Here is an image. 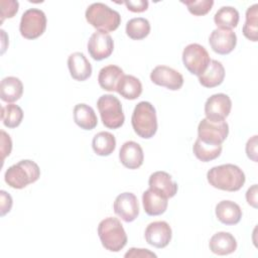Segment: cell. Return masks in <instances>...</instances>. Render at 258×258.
<instances>
[{"mask_svg": "<svg viewBox=\"0 0 258 258\" xmlns=\"http://www.w3.org/2000/svg\"><path fill=\"white\" fill-rule=\"evenodd\" d=\"M232 101L226 94L219 93L212 95L205 103L206 118L212 121H224L230 114Z\"/></svg>", "mask_w": 258, "mask_h": 258, "instance_id": "obj_11", "label": "cell"}, {"mask_svg": "<svg viewBox=\"0 0 258 258\" xmlns=\"http://www.w3.org/2000/svg\"><path fill=\"white\" fill-rule=\"evenodd\" d=\"M211 61L207 49L199 43L186 45L182 51V62L185 69L192 75L201 76Z\"/></svg>", "mask_w": 258, "mask_h": 258, "instance_id": "obj_8", "label": "cell"}, {"mask_svg": "<svg viewBox=\"0 0 258 258\" xmlns=\"http://www.w3.org/2000/svg\"><path fill=\"white\" fill-rule=\"evenodd\" d=\"M89 54L95 60H102L109 57L114 50V41L108 32L97 30L88 40Z\"/></svg>", "mask_w": 258, "mask_h": 258, "instance_id": "obj_10", "label": "cell"}, {"mask_svg": "<svg viewBox=\"0 0 258 258\" xmlns=\"http://www.w3.org/2000/svg\"><path fill=\"white\" fill-rule=\"evenodd\" d=\"M23 84L16 77H6L1 81L0 98L6 103H12L21 98Z\"/></svg>", "mask_w": 258, "mask_h": 258, "instance_id": "obj_24", "label": "cell"}, {"mask_svg": "<svg viewBox=\"0 0 258 258\" xmlns=\"http://www.w3.org/2000/svg\"><path fill=\"white\" fill-rule=\"evenodd\" d=\"M208 182L215 188L237 191L245 183L246 177L243 170L232 163L212 167L207 173Z\"/></svg>", "mask_w": 258, "mask_h": 258, "instance_id": "obj_1", "label": "cell"}, {"mask_svg": "<svg viewBox=\"0 0 258 258\" xmlns=\"http://www.w3.org/2000/svg\"><path fill=\"white\" fill-rule=\"evenodd\" d=\"M125 258H149L156 257V254L148 249L142 248H130L124 255Z\"/></svg>", "mask_w": 258, "mask_h": 258, "instance_id": "obj_36", "label": "cell"}, {"mask_svg": "<svg viewBox=\"0 0 258 258\" xmlns=\"http://www.w3.org/2000/svg\"><path fill=\"white\" fill-rule=\"evenodd\" d=\"M192 151L199 160L209 162L221 155L222 144H210L198 138L192 146Z\"/></svg>", "mask_w": 258, "mask_h": 258, "instance_id": "obj_29", "label": "cell"}, {"mask_svg": "<svg viewBox=\"0 0 258 258\" xmlns=\"http://www.w3.org/2000/svg\"><path fill=\"white\" fill-rule=\"evenodd\" d=\"M246 200L250 206L257 209V184H253L248 188L246 192Z\"/></svg>", "mask_w": 258, "mask_h": 258, "instance_id": "obj_40", "label": "cell"}, {"mask_svg": "<svg viewBox=\"0 0 258 258\" xmlns=\"http://www.w3.org/2000/svg\"><path fill=\"white\" fill-rule=\"evenodd\" d=\"M149 187L166 199L173 198L177 192V183L171 179V175L165 171H155L148 179Z\"/></svg>", "mask_w": 258, "mask_h": 258, "instance_id": "obj_16", "label": "cell"}, {"mask_svg": "<svg viewBox=\"0 0 258 258\" xmlns=\"http://www.w3.org/2000/svg\"><path fill=\"white\" fill-rule=\"evenodd\" d=\"M209 247L214 254L229 255L236 251L237 241L229 232H218L210 239Z\"/></svg>", "mask_w": 258, "mask_h": 258, "instance_id": "obj_19", "label": "cell"}, {"mask_svg": "<svg viewBox=\"0 0 258 258\" xmlns=\"http://www.w3.org/2000/svg\"><path fill=\"white\" fill-rule=\"evenodd\" d=\"M1 119L4 126L16 128L22 122L23 111L18 105L8 104L1 108Z\"/></svg>", "mask_w": 258, "mask_h": 258, "instance_id": "obj_32", "label": "cell"}, {"mask_svg": "<svg viewBox=\"0 0 258 258\" xmlns=\"http://www.w3.org/2000/svg\"><path fill=\"white\" fill-rule=\"evenodd\" d=\"M0 196H1V216L3 217L7 213H9L12 208V198L5 190H1Z\"/></svg>", "mask_w": 258, "mask_h": 258, "instance_id": "obj_39", "label": "cell"}, {"mask_svg": "<svg viewBox=\"0 0 258 258\" xmlns=\"http://www.w3.org/2000/svg\"><path fill=\"white\" fill-rule=\"evenodd\" d=\"M131 124L134 132L141 138L149 139L157 131V117L153 105L149 102H139L132 113Z\"/></svg>", "mask_w": 258, "mask_h": 258, "instance_id": "obj_2", "label": "cell"}, {"mask_svg": "<svg viewBox=\"0 0 258 258\" xmlns=\"http://www.w3.org/2000/svg\"><path fill=\"white\" fill-rule=\"evenodd\" d=\"M46 22V16L42 10L37 8L27 9L20 19V34L26 39H35L45 31Z\"/></svg>", "mask_w": 258, "mask_h": 258, "instance_id": "obj_7", "label": "cell"}, {"mask_svg": "<svg viewBox=\"0 0 258 258\" xmlns=\"http://www.w3.org/2000/svg\"><path fill=\"white\" fill-rule=\"evenodd\" d=\"M167 200L168 199L149 187L142 195L144 212L148 216H159L163 214L168 206Z\"/></svg>", "mask_w": 258, "mask_h": 258, "instance_id": "obj_20", "label": "cell"}, {"mask_svg": "<svg viewBox=\"0 0 258 258\" xmlns=\"http://www.w3.org/2000/svg\"><path fill=\"white\" fill-rule=\"evenodd\" d=\"M98 235L103 247L111 252L122 250L128 240L121 222L113 217H108L99 223Z\"/></svg>", "mask_w": 258, "mask_h": 258, "instance_id": "obj_3", "label": "cell"}, {"mask_svg": "<svg viewBox=\"0 0 258 258\" xmlns=\"http://www.w3.org/2000/svg\"><path fill=\"white\" fill-rule=\"evenodd\" d=\"M74 121L84 130H92L98 124V118L94 109L84 103L77 104L74 108Z\"/></svg>", "mask_w": 258, "mask_h": 258, "instance_id": "obj_25", "label": "cell"}, {"mask_svg": "<svg viewBox=\"0 0 258 258\" xmlns=\"http://www.w3.org/2000/svg\"><path fill=\"white\" fill-rule=\"evenodd\" d=\"M244 36L251 40L257 41L258 39V4H253L246 10V21L243 25Z\"/></svg>", "mask_w": 258, "mask_h": 258, "instance_id": "obj_31", "label": "cell"}, {"mask_svg": "<svg viewBox=\"0 0 258 258\" xmlns=\"http://www.w3.org/2000/svg\"><path fill=\"white\" fill-rule=\"evenodd\" d=\"M224 78L225 69L223 64L216 59H211L206 71L199 76V82L205 88H215L223 83Z\"/></svg>", "mask_w": 258, "mask_h": 258, "instance_id": "obj_23", "label": "cell"}, {"mask_svg": "<svg viewBox=\"0 0 258 258\" xmlns=\"http://www.w3.org/2000/svg\"><path fill=\"white\" fill-rule=\"evenodd\" d=\"M214 21L219 28H235L239 23V12L232 6H223L215 13Z\"/></svg>", "mask_w": 258, "mask_h": 258, "instance_id": "obj_28", "label": "cell"}, {"mask_svg": "<svg viewBox=\"0 0 258 258\" xmlns=\"http://www.w3.org/2000/svg\"><path fill=\"white\" fill-rule=\"evenodd\" d=\"M216 217L222 224L236 225L242 218V210L232 201H222L216 206Z\"/></svg>", "mask_w": 258, "mask_h": 258, "instance_id": "obj_22", "label": "cell"}, {"mask_svg": "<svg viewBox=\"0 0 258 258\" xmlns=\"http://www.w3.org/2000/svg\"><path fill=\"white\" fill-rule=\"evenodd\" d=\"M212 49L219 54H228L234 50L237 44V35L232 29H214L209 37Z\"/></svg>", "mask_w": 258, "mask_h": 258, "instance_id": "obj_15", "label": "cell"}, {"mask_svg": "<svg viewBox=\"0 0 258 258\" xmlns=\"http://www.w3.org/2000/svg\"><path fill=\"white\" fill-rule=\"evenodd\" d=\"M126 34L134 40L145 38L150 32V23L146 18L136 17L126 23Z\"/></svg>", "mask_w": 258, "mask_h": 258, "instance_id": "obj_30", "label": "cell"}, {"mask_svg": "<svg viewBox=\"0 0 258 258\" xmlns=\"http://www.w3.org/2000/svg\"><path fill=\"white\" fill-rule=\"evenodd\" d=\"M229 134V125L224 121L202 119L198 126L199 139L210 144H222Z\"/></svg>", "mask_w": 258, "mask_h": 258, "instance_id": "obj_9", "label": "cell"}, {"mask_svg": "<svg viewBox=\"0 0 258 258\" xmlns=\"http://www.w3.org/2000/svg\"><path fill=\"white\" fill-rule=\"evenodd\" d=\"M150 80L153 84L165 87L171 91H177L183 85L182 75L167 66L155 67L150 74Z\"/></svg>", "mask_w": 258, "mask_h": 258, "instance_id": "obj_12", "label": "cell"}, {"mask_svg": "<svg viewBox=\"0 0 258 258\" xmlns=\"http://www.w3.org/2000/svg\"><path fill=\"white\" fill-rule=\"evenodd\" d=\"M113 209L115 214L124 222H133L139 215V205L137 198L132 192H122L115 199Z\"/></svg>", "mask_w": 258, "mask_h": 258, "instance_id": "obj_13", "label": "cell"}, {"mask_svg": "<svg viewBox=\"0 0 258 258\" xmlns=\"http://www.w3.org/2000/svg\"><path fill=\"white\" fill-rule=\"evenodd\" d=\"M92 147L97 155L108 156L113 153L116 148V138L110 132H99L92 140Z\"/></svg>", "mask_w": 258, "mask_h": 258, "instance_id": "obj_27", "label": "cell"}, {"mask_svg": "<svg viewBox=\"0 0 258 258\" xmlns=\"http://www.w3.org/2000/svg\"><path fill=\"white\" fill-rule=\"evenodd\" d=\"M172 236V231L168 223L164 221H156L150 223L144 233L146 242L155 248L166 247Z\"/></svg>", "mask_w": 258, "mask_h": 258, "instance_id": "obj_14", "label": "cell"}, {"mask_svg": "<svg viewBox=\"0 0 258 258\" xmlns=\"http://www.w3.org/2000/svg\"><path fill=\"white\" fill-rule=\"evenodd\" d=\"M124 76V72L121 68L115 64H109L102 68L99 72L98 83L100 87L108 92H117L119 82Z\"/></svg>", "mask_w": 258, "mask_h": 258, "instance_id": "obj_21", "label": "cell"}, {"mask_svg": "<svg viewBox=\"0 0 258 258\" xmlns=\"http://www.w3.org/2000/svg\"><path fill=\"white\" fill-rule=\"evenodd\" d=\"M127 9L131 12L135 13H140L144 12L148 8V1L147 0H126L123 2Z\"/></svg>", "mask_w": 258, "mask_h": 258, "instance_id": "obj_35", "label": "cell"}, {"mask_svg": "<svg viewBox=\"0 0 258 258\" xmlns=\"http://www.w3.org/2000/svg\"><path fill=\"white\" fill-rule=\"evenodd\" d=\"M12 149V141L10 136L3 130H1V152H2V161L5 157L8 156Z\"/></svg>", "mask_w": 258, "mask_h": 258, "instance_id": "obj_37", "label": "cell"}, {"mask_svg": "<svg viewBox=\"0 0 258 258\" xmlns=\"http://www.w3.org/2000/svg\"><path fill=\"white\" fill-rule=\"evenodd\" d=\"M1 23L6 18H12L18 11L19 3L14 0H1Z\"/></svg>", "mask_w": 258, "mask_h": 258, "instance_id": "obj_34", "label": "cell"}, {"mask_svg": "<svg viewBox=\"0 0 258 258\" xmlns=\"http://www.w3.org/2000/svg\"><path fill=\"white\" fill-rule=\"evenodd\" d=\"M68 67L72 78L76 81L83 82L92 75V64L83 52L77 51L69 55Z\"/></svg>", "mask_w": 258, "mask_h": 258, "instance_id": "obj_18", "label": "cell"}, {"mask_svg": "<svg viewBox=\"0 0 258 258\" xmlns=\"http://www.w3.org/2000/svg\"><path fill=\"white\" fill-rule=\"evenodd\" d=\"M246 153L251 160L257 162V135H254L247 141Z\"/></svg>", "mask_w": 258, "mask_h": 258, "instance_id": "obj_38", "label": "cell"}, {"mask_svg": "<svg viewBox=\"0 0 258 258\" xmlns=\"http://www.w3.org/2000/svg\"><path fill=\"white\" fill-rule=\"evenodd\" d=\"M85 16L89 24L104 32L116 30L121 23L119 12L101 2L91 4L87 8Z\"/></svg>", "mask_w": 258, "mask_h": 258, "instance_id": "obj_5", "label": "cell"}, {"mask_svg": "<svg viewBox=\"0 0 258 258\" xmlns=\"http://www.w3.org/2000/svg\"><path fill=\"white\" fill-rule=\"evenodd\" d=\"M117 92L127 100H135L142 93V84L132 75H124L118 84Z\"/></svg>", "mask_w": 258, "mask_h": 258, "instance_id": "obj_26", "label": "cell"}, {"mask_svg": "<svg viewBox=\"0 0 258 258\" xmlns=\"http://www.w3.org/2000/svg\"><path fill=\"white\" fill-rule=\"evenodd\" d=\"M119 159L129 169L140 167L144 160L142 147L135 141H126L120 148Z\"/></svg>", "mask_w": 258, "mask_h": 258, "instance_id": "obj_17", "label": "cell"}, {"mask_svg": "<svg viewBox=\"0 0 258 258\" xmlns=\"http://www.w3.org/2000/svg\"><path fill=\"white\" fill-rule=\"evenodd\" d=\"M39 176V166L30 159H23L8 167L5 171L4 179L9 186L21 189L28 184L35 182Z\"/></svg>", "mask_w": 258, "mask_h": 258, "instance_id": "obj_4", "label": "cell"}, {"mask_svg": "<svg viewBox=\"0 0 258 258\" xmlns=\"http://www.w3.org/2000/svg\"><path fill=\"white\" fill-rule=\"evenodd\" d=\"M97 107L103 125L110 129L120 128L125 121L120 100L110 94L101 96L97 101Z\"/></svg>", "mask_w": 258, "mask_h": 258, "instance_id": "obj_6", "label": "cell"}, {"mask_svg": "<svg viewBox=\"0 0 258 258\" xmlns=\"http://www.w3.org/2000/svg\"><path fill=\"white\" fill-rule=\"evenodd\" d=\"M182 4H184L188 11L196 15V16H203L206 15L208 12L211 11L214 1L213 0H200V1H181Z\"/></svg>", "mask_w": 258, "mask_h": 258, "instance_id": "obj_33", "label": "cell"}]
</instances>
